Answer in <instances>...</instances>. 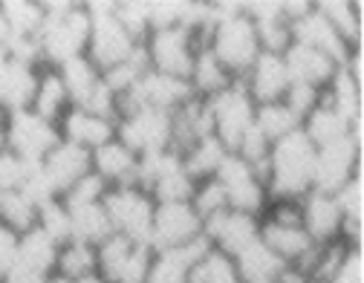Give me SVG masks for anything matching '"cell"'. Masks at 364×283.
<instances>
[{
	"mask_svg": "<svg viewBox=\"0 0 364 283\" xmlns=\"http://www.w3.org/2000/svg\"><path fill=\"white\" fill-rule=\"evenodd\" d=\"M205 50L225 67V73L235 81H240L249 73V67L260 55V43L255 23L243 12V4H232V0L211 4V26L205 35Z\"/></svg>",
	"mask_w": 364,
	"mask_h": 283,
	"instance_id": "cell-1",
	"label": "cell"
},
{
	"mask_svg": "<svg viewBox=\"0 0 364 283\" xmlns=\"http://www.w3.org/2000/svg\"><path fill=\"white\" fill-rule=\"evenodd\" d=\"M312 171H315V145L298 127L295 133L278 139L269 148L263 182L272 200H301L312 191Z\"/></svg>",
	"mask_w": 364,
	"mask_h": 283,
	"instance_id": "cell-2",
	"label": "cell"
},
{
	"mask_svg": "<svg viewBox=\"0 0 364 283\" xmlns=\"http://www.w3.org/2000/svg\"><path fill=\"white\" fill-rule=\"evenodd\" d=\"M43 6V29L38 35L41 46V64L58 70L61 64L87 55L90 41V15L84 4H70V0H50Z\"/></svg>",
	"mask_w": 364,
	"mask_h": 283,
	"instance_id": "cell-3",
	"label": "cell"
},
{
	"mask_svg": "<svg viewBox=\"0 0 364 283\" xmlns=\"http://www.w3.org/2000/svg\"><path fill=\"white\" fill-rule=\"evenodd\" d=\"M90 15V41H87V58L93 61L102 73L124 64L139 53V41H136L119 21H116V4L113 0H96V4H84Z\"/></svg>",
	"mask_w": 364,
	"mask_h": 283,
	"instance_id": "cell-4",
	"label": "cell"
},
{
	"mask_svg": "<svg viewBox=\"0 0 364 283\" xmlns=\"http://www.w3.org/2000/svg\"><path fill=\"white\" fill-rule=\"evenodd\" d=\"M107 220L113 225V234L133 240V243H145L151 240V223H154V197L139 185H119L107 188V194L102 200Z\"/></svg>",
	"mask_w": 364,
	"mask_h": 283,
	"instance_id": "cell-5",
	"label": "cell"
},
{
	"mask_svg": "<svg viewBox=\"0 0 364 283\" xmlns=\"http://www.w3.org/2000/svg\"><path fill=\"white\" fill-rule=\"evenodd\" d=\"M142 50L148 58V67L154 73L162 75H173V78H186L194 67L197 53L203 50V41L197 35H191L188 29L173 26V29H156L142 41Z\"/></svg>",
	"mask_w": 364,
	"mask_h": 283,
	"instance_id": "cell-6",
	"label": "cell"
},
{
	"mask_svg": "<svg viewBox=\"0 0 364 283\" xmlns=\"http://www.w3.org/2000/svg\"><path fill=\"white\" fill-rule=\"evenodd\" d=\"M116 139L124 148H130L136 156L162 154L173 148V124L171 113L136 107L116 119Z\"/></svg>",
	"mask_w": 364,
	"mask_h": 283,
	"instance_id": "cell-7",
	"label": "cell"
},
{
	"mask_svg": "<svg viewBox=\"0 0 364 283\" xmlns=\"http://www.w3.org/2000/svg\"><path fill=\"white\" fill-rule=\"evenodd\" d=\"M255 102L249 99V92L243 90L240 81H235L232 87H225L223 92H217L214 99H208V113H211V133L220 139V145L235 154L240 139L252 130L255 124Z\"/></svg>",
	"mask_w": 364,
	"mask_h": 283,
	"instance_id": "cell-8",
	"label": "cell"
},
{
	"mask_svg": "<svg viewBox=\"0 0 364 283\" xmlns=\"http://www.w3.org/2000/svg\"><path fill=\"white\" fill-rule=\"evenodd\" d=\"M214 179L223 185L229 208L255 214V217H263V211L269 208V191H266L263 173L249 162H243L237 154H225Z\"/></svg>",
	"mask_w": 364,
	"mask_h": 283,
	"instance_id": "cell-9",
	"label": "cell"
},
{
	"mask_svg": "<svg viewBox=\"0 0 364 283\" xmlns=\"http://www.w3.org/2000/svg\"><path fill=\"white\" fill-rule=\"evenodd\" d=\"M4 130H6V148L26 162H41L61 142L58 124L41 119L29 107L9 113Z\"/></svg>",
	"mask_w": 364,
	"mask_h": 283,
	"instance_id": "cell-10",
	"label": "cell"
},
{
	"mask_svg": "<svg viewBox=\"0 0 364 283\" xmlns=\"http://www.w3.org/2000/svg\"><path fill=\"white\" fill-rule=\"evenodd\" d=\"M355 173H361V142L350 133L341 142L315 148V171H312V191L336 194Z\"/></svg>",
	"mask_w": 364,
	"mask_h": 283,
	"instance_id": "cell-11",
	"label": "cell"
},
{
	"mask_svg": "<svg viewBox=\"0 0 364 283\" xmlns=\"http://www.w3.org/2000/svg\"><path fill=\"white\" fill-rule=\"evenodd\" d=\"M203 237V220L191 203H156L154 223H151V240L154 252L176 249Z\"/></svg>",
	"mask_w": 364,
	"mask_h": 283,
	"instance_id": "cell-12",
	"label": "cell"
},
{
	"mask_svg": "<svg viewBox=\"0 0 364 283\" xmlns=\"http://www.w3.org/2000/svg\"><path fill=\"white\" fill-rule=\"evenodd\" d=\"M260 234V217L255 214H243V211H235V208H225L220 214H214L211 220L203 223V237L205 243L225 255V257H237L246 246H252Z\"/></svg>",
	"mask_w": 364,
	"mask_h": 283,
	"instance_id": "cell-13",
	"label": "cell"
},
{
	"mask_svg": "<svg viewBox=\"0 0 364 283\" xmlns=\"http://www.w3.org/2000/svg\"><path fill=\"white\" fill-rule=\"evenodd\" d=\"M90 171H93V156H90V151L73 145V142H64V139L41 159V173H43V179L50 182L53 194L58 200L70 191L81 176H87Z\"/></svg>",
	"mask_w": 364,
	"mask_h": 283,
	"instance_id": "cell-14",
	"label": "cell"
},
{
	"mask_svg": "<svg viewBox=\"0 0 364 283\" xmlns=\"http://www.w3.org/2000/svg\"><path fill=\"white\" fill-rule=\"evenodd\" d=\"M243 90L249 92V99L255 105H272V102H284L287 90H289V75L284 55L275 53H260L249 73L240 78Z\"/></svg>",
	"mask_w": 364,
	"mask_h": 283,
	"instance_id": "cell-15",
	"label": "cell"
},
{
	"mask_svg": "<svg viewBox=\"0 0 364 283\" xmlns=\"http://www.w3.org/2000/svg\"><path fill=\"white\" fill-rule=\"evenodd\" d=\"M260 243L275 252L287 266H298L309 252H312V240L306 237V231L301 225V220H278V217H260Z\"/></svg>",
	"mask_w": 364,
	"mask_h": 283,
	"instance_id": "cell-16",
	"label": "cell"
},
{
	"mask_svg": "<svg viewBox=\"0 0 364 283\" xmlns=\"http://www.w3.org/2000/svg\"><path fill=\"white\" fill-rule=\"evenodd\" d=\"M301 205V225L306 231V237L315 246H324L333 240H341V225L344 217L338 211V203L333 194H321V191H309L306 197L298 200Z\"/></svg>",
	"mask_w": 364,
	"mask_h": 283,
	"instance_id": "cell-17",
	"label": "cell"
},
{
	"mask_svg": "<svg viewBox=\"0 0 364 283\" xmlns=\"http://www.w3.org/2000/svg\"><path fill=\"white\" fill-rule=\"evenodd\" d=\"M289 32H292V43L312 46V50H318V53H324L327 58H333L338 67L350 58L353 50H358V46H350V43L324 21V15L315 9V4H312V9H309L304 18H298L295 23H289Z\"/></svg>",
	"mask_w": 364,
	"mask_h": 283,
	"instance_id": "cell-18",
	"label": "cell"
},
{
	"mask_svg": "<svg viewBox=\"0 0 364 283\" xmlns=\"http://www.w3.org/2000/svg\"><path fill=\"white\" fill-rule=\"evenodd\" d=\"M284 64H287V75L289 84H301V87H312L318 92H324V87L333 81L338 64L333 58H327L324 53L312 50L304 43H289L284 53Z\"/></svg>",
	"mask_w": 364,
	"mask_h": 283,
	"instance_id": "cell-19",
	"label": "cell"
},
{
	"mask_svg": "<svg viewBox=\"0 0 364 283\" xmlns=\"http://www.w3.org/2000/svg\"><path fill=\"white\" fill-rule=\"evenodd\" d=\"M58 133L64 142H73V145L93 154L105 142L116 139V122L96 116L90 110H81V107H70L58 122Z\"/></svg>",
	"mask_w": 364,
	"mask_h": 283,
	"instance_id": "cell-20",
	"label": "cell"
},
{
	"mask_svg": "<svg viewBox=\"0 0 364 283\" xmlns=\"http://www.w3.org/2000/svg\"><path fill=\"white\" fill-rule=\"evenodd\" d=\"M211 246L205 243V237L186 243V246H176V249H162L154 252L151 269L145 283H188V274L194 269V263L208 252Z\"/></svg>",
	"mask_w": 364,
	"mask_h": 283,
	"instance_id": "cell-21",
	"label": "cell"
},
{
	"mask_svg": "<svg viewBox=\"0 0 364 283\" xmlns=\"http://www.w3.org/2000/svg\"><path fill=\"white\" fill-rule=\"evenodd\" d=\"M41 70L43 67H32V64H23L6 55L4 67H0V102H4L6 113L32 107Z\"/></svg>",
	"mask_w": 364,
	"mask_h": 283,
	"instance_id": "cell-22",
	"label": "cell"
},
{
	"mask_svg": "<svg viewBox=\"0 0 364 283\" xmlns=\"http://www.w3.org/2000/svg\"><path fill=\"white\" fill-rule=\"evenodd\" d=\"M90 156H93V173H96L107 188L136 185L139 156H136L130 148H124L119 139L105 142V145H102V148H96Z\"/></svg>",
	"mask_w": 364,
	"mask_h": 283,
	"instance_id": "cell-23",
	"label": "cell"
},
{
	"mask_svg": "<svg viewBox=\"0 0 364 283\" xmlns=\"http://www.w3.org/2000/svg\"><path fill=\"white\" fill-rule=\"evenodd\" d=\"M58 78L67 90V99H70V107H81L87 110L90 105H93V99L99 96V90H102V70L90 61L87 55H78L67 64H61L58 70Z\"/></svg>",
	"mask_w": 364,
	"mask_h": 283,
	"instance_id": "cell-24",
	"label": "cell"
},
{
	"mask_svg": "<svg viewBox=\"0 0 364 283\" xmlns=\"http://www.w3.org/2000/svg\"><path fill=\"white\" fill-rule=\"evenodd\" d=\"M58 249L61 246L50 237V234L35 225V228L21 234L15 266L29 272V274H38V277H50L55 272V263H58Z\"/></svg>",
	"mask_w": 364,
	"mask_h": 283,
	"instance_id": "cell-25",
	"label": "cell"
},
{
	"mask_svg": "<svg viewBox=\"0 0 364 283\" xmlns=\"http://www.w3.org/2000/svg\"><path fill=\"white\" fill-rule=\"evenodd\" d=\"M321 102L330 105L333 110H338L350 124H358L364 119V90H361V81L353 78L344 67H338L333 81L324 87Z\"/></svg>",
	"mask_w": 364,
	"mask_h": 283,
	"instance_id": "cell-26",
	"label": "cell"
},
{
	"mask_svg": "<svg viewBox=\"0 0 364 283\" xmlns=\"http://www.w3.org/2000/svg\"><path fill=\"white\" fill-rule=\"evenodd\" d=\"M284 266L287 263L275 252H269L260 243V237L235 257V269H237L240 283H275L278 274L284 272Z\"/></svg>",
	"mask_w": 364,
	"mask_h": 283,
	"instance_id": "cell-27",
	"label": "cell"
},
{
	"mask_svg": "<svg viewBox=\"0 0 364 283\" xmlns=\"http://www.w3.org/2000/svg\"><path fill=\"white\" fill-rule=\"evenodd\" d=\"M301 130H304V136L312 142L315 148H324V145H333V142L347 139L353 133V124L338 110H333L330 105L321 102L301 122Z\"/></svg>",
	"mask_w": 364,
	"mask_h": 283,
	"instance_id": "cell-28",
	"label": "cell"
},
{
	"mask_svg": "<svg viewBox=\"0 0 364 283\" xmlns=\"http://www.w3.org/2000/svg\"><path fill=\"white\" fill-rule=\"evenodd\" d=\"M67 211H70V225H73V240H78V243H87V246L96 249L99 243H105L113 234V225H110L102 203L75 205Z\"/></svg>",
	"mask_w": 364,
	"mask_h": 283,
	"instance_id": "cell-29",
	"label": "cell"
},
{
	"mask_svg": "<svg viewBox=\"0 0 364 283\" xmlns=\"http://www.w3.org/2000/svg\"><path fill=\"white\" fill-rule=\"evenodd\" d=\"M32 113H38L41 119H47L53 124L61 122V116L70 110V99H67V90L58 78L55 70L43 67L41 78H38V90H35V99H32Z\"/></svg>",
	"mask_w": 364,
	"mask_h": 283,
	"instance_id": "cell-30",
	"label": "cell"
},
{
	"mask_svg": "<svg viewBox=\"0 0 364 283\" xmlns=\"http://www.w3.org/2000/svg\"><path fill=\"white\" fill-rule=\"evenodd\" d=\"M225 154H229V151L220 145L217 136H203V139L194 142V145H188L186 151H179L182 165H186V171H188V176H191L194 182L211 179V176L217 173L220 162L225 159Z\"/></svg>",
	"mask_w": 364,
	"mask_h": 283,
	"instance_id": "cell-31",
	"label": "cell"
},
{
	"mask_svg": "<svg viewBox=\"0 0 364 283\" xmlns=\"http://www.w3.org/2000/svg\"><path fill=\"white\" fill-rule=\"evenodd\" d=\"M188 84H191V90H194V96H200V99H214L217 92H223L225 87H232L235 78L225 73V67L203 46V50L197 53V58H194L191 73H188Z\"/></svg>",
	"mask_w": 364,
	"mask_h": 283,
	"instance_id": "cell-32",
	"label": "cell"
},
{
	"mask_svg": "<svg viewBox=\"0 0 364 283\" xmlns=\"http://www.w3.org/2000/svg\"><path fill=\"white\" fill-rule=\"evenodd\" d=\"M12 38H38L43 29V6L38 0H4L0 4Z\"/></svg>",
	"mask_w": 364,
	"mask_h": 283,
	"instance_id": "cell-33",
	"label": "cell"
},
{
	"mask_svg": "<svg viewBox=\"0 0 364 283\" xmlns=\"http://www.w3.org/2000/svg\"><path fill=\"white\" fill-rule=\"evenodd\" d=\"M315 9L324 15V21L350 43L361 46V6L350 0H327V4H315Z\"/></svg>",
	"mask_w": 364,
	"mask_h": 283,
	"instance_id": "cell-34",
	"label": "cell"
},
{
	"mask_svg": "<svg viewBox=\"0 0 364 283\" xmlns=\"http://www.w3.org/2000/svg\"><path fill=\"white\" fill-rule=\"evenodd\" d=\"M255 127L275 145L278 139L295 133L301 127V122L292 116V110L284 102H272V105H257L255 107Z\"/></svg>",
	"mask_w": 364,
	"mask_h": 283,
	"instance_id": "cell-35",
	"label": "cell"
},
{
	"mask_svg": "<svg viewBox=\"0 0 364 283\" xmlns=\"http://www.w3.org/2000/svg\"><path fill=\"white\" fill-rule=\"evenodd\" d=\"M0 223L12 228L15 234H23L38 225V205L23 191L0 194Z\"/></svg>",
	"mask_w": 364,
	"mask_h": 283,
	"instance_id": "cell-36",
	"label": "cell"
},
{
	"mask_svg": "<svg viewBox=\"0 0 364 283\" xmlns=\"http://www.w3.org/2000/svg\"><path fill=\"white\" fill-rule=\"evenodd\" d=\"M55 272L64 274L67 280H81L84 274H93L99 272L96 269V249L87 246V243H78V240H70L58 249V263H55Z\"/></svg>",
	"mask_w": 364,
	"mask_h": 283,
	"instance_id": "cell-37",
	"label": "cell"
},
{
	"mask_svg": "<svg viewBox=\"0 0 364 283\" xmlns=\"http://www.w3.org/2000/svg\"><path fill=\"white\" fill-rule=\"evenodd\" d=\"M188 283H240L237 277V269H235V260L225 257L214 249H208L191 269L188 274Z\"/></svg>",
	"mask_w": 364,
	"mask_h": 283,
	"instance_id": "cell-38",
	"label": "cell"
},
{
	"mask_svg": "<svg viewBox=\"0 0 364 283\" xmlns=\"http://www.w3.org/2000/svg\"><path fill=\"white\" fill-rule=\"evenodd\" d=\"M38 228L41 231H47L50 237L64 246L73 240V225H70V211L61 200H50V203H43L38 208Z\"/></svg>",
	"mask_w": 364,
	"mask_h": 283,
	"instance_id": "cell-39",
	"label": "cell"
},
{
	"mask_svg": "<svg viewBox=\"0 0 364 283\" xmlns=\"http://www.w3.org/2000/svg\"><path fill=\"white\" fill-rule=\"evenodd\" d=\"M191 205H194V211L200 214V220L205 223V220H211L214 214H220V211H225L229 208V203H225V191H223V185L211 176V179H205V182H197V188H194V194H191Z\"/></svg>",
	"mask_w": 364,
	"mask_h": 283,
	"instance_id": "cell-40",
	"label": "cell"
},
{
	"mask_svg": "<svg viewBox=\"0 0 364 283\" xmlns=\"http://www.w3.org/2000/svg\"><path fill=\"white\" fill-rule=\"evenodd\" d=\"M116 21L142 43L151 35V26H148V0H119V4H116Z\"/></svg>",
	"mask_w": 364,
	"mask_h": 283,
	"instance_id": "cell-41",
	"label": "cell"
},
{
	"mask_svg": "<svg viewBox=\"0 0 364 283\" xmlns=\"http://www.w3.org/2000/svg\"><path fill=\"white\" fill-rule=\"evenodd\" d=\"M105 194H107V185L90 171L87 176H81L70 191L61 197V203L67 205V208H75V205H90V203H102L105 200Z\"/></svg>",
	"mask_w": 364,
	"mask_h": 283,
	"instance_id": "cell-42",
	"label": "cell"
},
{
	"mask_svg": "<svg viewBox=\"0 0 364 283\" xmlns=\"http://www.w3.org/2000/svg\"><path fill=\"white\" fill-rule=\"evenodd\" d=\"M35 162H26L21 156H15L12 151L6 154H0V194H6V191H21L26 176H29V168Z\"/></svg>",
	"mask_w": 364,
	"mask_h": 283,
	"instance_id": "cell-43",
	"label": "cell"
},
{
	"mask_svg": "<svg viewBox=\"0 0 364 283\" xmlns=\"http://www.w3.org/2000/svg\"><path fill=\"white\" fill-rule=\"evenodd\" d=\"M182 4L186 0H148V26L156 29H173L182 23Z\"/></svg>",
	"mask_w": 364,
	"mask_h": 283,
	"instance_id": "cell-44",
	"label": "cell"
},
{
	"mask_svg": "<svg viewBox=\"0 0 364 283\" xmlns=\"http://www.w3.org/2000/svg\"><path fill=\"white\" fill-rule=\"evenodd\" d=\"M327 283H364V249L361 246H347L341 263L330 274Z\"/></svg>",
	"mask_w": 364,
	"mask_h": 283,
	"instance_id": "cell-45",
	"label": "cell"
},
{
	"mask_svg": "<svg viewBox=\"0 0 364 283\" xmlns=\"http://www.w3.org/2000/svg\"><path fill=\"white\" fill-rule=\"evenodd\" d=\"M284 105L292 110V116L298 122H304L318 105H321V92L312 90V87H301V84H289L287 96H284Z\"/></svg>",
	"mask_w": 364,
	"mask_h": 283,
	"instance_id": "cell-46",
	"label": "cell"
},
{
	"mask_svg": "<svg viewBox=\"0 0 364 283\" xmlns=\"http://www.w3.org/2000/svg\"><path fill=\"white\" fill-rule=\"evenodd\" d=\"M18 240H21V234H15L12 228L0 223V283L9 277V272L18 263Z\"/></svg>",
	"mask_w": 364,
	"mask_h": 283,
	"instance_id": "cell-47",
	"label": "cell"
},
{
	"mask_svg": "<svg viewBox=\"0 0 364 283\" xmlns=\"http://www.w3.org/2000/svg\"><path fill=\"white\" fill-rule=\"evenodd\" d=\"M75 283H107V280H105L99 272H93V274H84V277H81V280H75Z\"/></svg>",
	"mask_w": 364,
	"mask_h": 283,
	"instance_id": "cell-48",
	"label": "cell"
},
{
	"mask_svg": "<svg viewBox=\"0 0 364 283\" xmlns=\"http://www.w3.org/2000/svg\"><path fill=\"white\" fill-rule=\"evenodd\" d=\"M43 283H73V280H67L64 274H58V272H53V274H50L47 280H43Z\"/></svg>",
	"mask_w": 364,
	"mask_h": 283,
	"instance_id": "cell-49",
	"label": "cell"
},
{
	"mask_svg": "<svg viewBox=\"0 0 364 283\" xmlns=\"http://www.w3.org/2000/svg\"><path fill=\"white\" fill-rule=\"evenodd\" d=\"M9 148H6V130L4 127H0V154H6Z\"/></svg>",
	"mask_w": 364,
	"mask_h": 283,
	"instance_id": "cell-50",
	"label": "cell"
},
{
	"mask_svg": "<svg viewBox=\"0 0 364 283\" xmlns=\"http://www.w3.org/2000/svg\"><path fill=\"white\" fill-rule=\"evenodd\" d=\"M6 116H9V113H6V107H4V102H0V127H4V124H6Z\"/></svg>",
	"mask_w": 364,
	"mask_h": 283,
	"instance_id": "cell-51",
	"label": "cell"
},
{
	"mask_svg": "<svg viewBox=\"0 0 364 283\" xmlns=\"http://www.w3.org/2000/svg\"><path fill=\"white\" fill-rule=\"evenodd\" d=\"M4 61H6V50H4V46H0V67H4Z\"/></svg>",
	"mask_w": 364,
	"mask_h": 283,
	"instance_id": "cell-52",
	"label": "cell"
}]
</instances>
